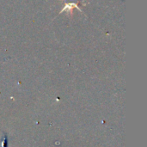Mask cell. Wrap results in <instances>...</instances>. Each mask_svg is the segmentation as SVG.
Instances as JSON below:
<instances>
[{
	"mask_svg": "<svg viewBox=\"0 0 147 147\" xmlns=\"http://www.w3.org/2000/svg\"><path fill=\"white\" fill-rule=\"evenodd\" d=\"M73 8H76V9H78L79 11L82 12V9L78 7V5L77 3H66V4H65L64 8H63L62 10L59 12V14H61V13L64 12V11H66V12L68 13V15H71V13H72Z\"/></svg>",
	"mask_w": 147,
	"mask_h": 147,
	"instance_id": "obj_1",
	"label": "cell"
},
{
	"mask_svg": "<svg viewBox=\"0 0 147 147\" xmlns=\"http://www.w3.org/2000/svg\"><path fill=\"white\" fill-rule=\"evenodd\" d=\"M71 1H76V0H71Z\"/></svg>",
	"mask_w": 147,
	"mask_h": 147,
	"instance_id": "obj_3",
	"label": "cell"
},
{
	"mask_svg": "<svg viewBox=\"0 0 147 147\" xmlns=\"http://www.w3.org/2000/svg\"><path fill=\"white\" fill-rule=\"evenodd\" d=\"M2 147H8V138L7 135H4L2 140Z\"/></svg>",
	"mask_w": 147,
	"mask_h": 147,
	"instance_id": "obj_2",
	"label": "cell"
}]
</instances>
